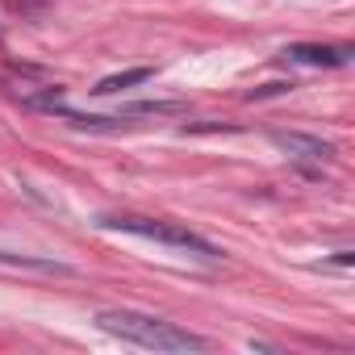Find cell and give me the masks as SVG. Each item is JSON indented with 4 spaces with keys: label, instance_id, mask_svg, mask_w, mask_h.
Returning a JSON list of instances; mask_svg holds the SVG:
<instances>
[{
    "label": "cell",
    "instance_id": "cell-6",
    "mask_svg": "<svg viewBox=\"0 0 355 355\" xmlns=\"http://www.w3.org/2000/svg\"><path fill=\"white\" fill-rule=\"evenodd\" d=\"M0 263H9V268H30V272H55V276H71V268H67V263L38 259V255H9V251H0Z\"/></svg>",
    "mask_w": 355,
    "mask_h": 355
},
{
    "label": "cell",
    "instance_id": "cell-4",
    "mask_svg": "<svg viewBox=\"0 0 355 355\" xmlns=\"http://www.w3.org/2000/svg\"><path fill=\"white\" fill-rule=\"evenodd\" d=\"M293 63H305V67H347L351 63V46H318V42H297L284 51Z\"/></svg>",
    "mask_w": 355,
    "mask_h": 355
},
{
    "label": "cell",
    "instance_id": "cell-1",
    "mask_svg": "<svg viewBox=\"0 0 355 355\" xmlns=\"http://www.w3.org/2000/svg\"><path fill=\"white\" fill-rule=\"evenodd\" d=\"M101 330L125 338V343H138V347H150V351H205L209 343L175 322H163L155 313H138V309H101L96 313Z\"/></svg>",
    "mask_w": 355,
    "mask_h": 355
},
{
    "label": "cell",
    "instance_id": "cell-5",
    "mask_svg": "<svg viewBox=\"0 0 355 355\" xmlns=\"http://www.w3.org/2000/svg\"><path fill=\"white\" fill-rule=\"evenodd\" d=\"M150 76H155L150 67H130V71H117V76H105V80H101V84H96L92 92H96V96H113V92H121V88H134V84H146Z\"/></svg>",
    "mask_w": 355,
    "mask_h": 355
},
{
    "label": "cell",
    "instance_id": "cell-3",
    "mask_svg": "<svg viewBox=\"0 0 355 355\" xmlns=\"http://www.w3.org/2000/svg\"><path fill=\"white\" fill-rule=\"evenodd\" d=\"M272 138H276V146H280V150H288L293 159H309V163H326V159L334 155V146H330L326 138H318V134H297V130H276Z\"/></svg>",
    "mask_w": 355,
    "mask_h": 355
},
{
    "label": "cell",
    "instance_id": "cell-8",
    "mask_svg": "<svg viewBox=\"0 0 355 355\" xmlns=\"http://www.w3.org/2000/svg\"><path fill=\"white\" fill-rule=\"evenodd\" d=\"M51 0H9V9H17V13H34V9H46Z\"/></svg>",
    "mask_w": 355,
    "mask_h": 355
},
{
    "label": "cell",
    "instance_id": "cell-7",
    "mask_svg": "<svg viewBox=\"0 0 355 355\" xmlns=\"http://www.w3.org/2000/svg\"><path fill=\"white\" fill-rule=\"evenodd\" d=\"M293 84H263V88H255V92H247V101H263V96H284Z\"/></svg>",
    "mask_w": 355,
    "mask_h": 355
},
{
    "label": "cell",
    "instance_id": "cell-2",
    "mask_svg": "<svg viewBox=\"0 0 355 355\" xmlns=\"http://www.w3.org/2000/svg\"><path fill=\"white\" fill-rule=\"evenodd\" d=\"M101 230H121V234H138V239H150V243H163L171 251H189L197 259H222V251L214 243H205L201 234H193L189 226L180 222H163V218H138V214H109L96 222Z\"/></svg>",
    "mask_w": 355,
    "mask_h": 355
}]
</instances>
